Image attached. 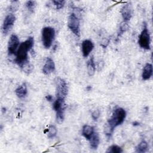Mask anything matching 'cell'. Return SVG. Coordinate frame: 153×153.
<instances>
[{
	"label": "cell",
	"instance_id": "6da1fadb",
	"mask_svg": "<svg viewBox=\"0 0 153 153\" xmlns=\"http://www.w3.org/2000/svg\"><path fill=\"white\" fill-rule=\"evenodd\" d=\"M34 45V39L29 36L25 41L21 43L16 52L15 62L22 68L25 64L29 63L28 51H30Z\"/></svg>",
	"mask_w": 153,
	"mask_h": 153
},
{
	"label": "cell",
	"instance_id": "7a4b0ae2",
	"mask_svg": "<svg viewBox=\"0 0 153 153\" xmlns=\"http://www.w3.org/2000/svg\"><path fill=\"white\" fill-rule=\"evenodd\" d=\"M126 117V112L122 108H117L113 111L112 116L107 123L108 128V131L106 134L107 136L111 137L114 129L124 122Z\"/></svg>",
	"mask_w": 153,
	"mask_h": 153
},
{
	"label": "cell",
	"instance_id": "3957f363",
	"mask_svg": "<svg viewBox=\"0 0 153 153\" xmlns=\"http://www.w3.org/2000/svg\"><path fill=\"white\" fill-rule=\"evenodd\" d=\"M42 42L45 48H49L55 38V30L51 27H45L42 30Z\"/></svg>",
	"mask_w": 153,
	"mask_h": 153
},
{
	"label": "cell",
	"instance_id": "277c9868",
	"mask_svg": "<svg viewBox=\"0 0 153 153\" xmlns=\"http://www.w3.org/2000/svg\"><path fill=\"white\" fill-rule=\"evenodd\" d=\"M68 26L69 29L78 37L80 36V19L75 13H71L68 18Z\"/></svg>",
	"mask_w": 153,
	"mask_h": 153
},
{
	"label": "cell",
	"instance_id": "5b68a950",
	"mask_svg": "<svg viewBox=\"0 0 153 153\" xmlns=\"http://www.w3.org/2000/svg\"><path fill=\"white\" fill-rule=\"evenodd\" d=\"M56 85V98L65 99L68 92V84L65 80L60 78H57Z\"/></svg>",
	"mask_w": 153,
	"mask_h": 153
},
{
	"label": "cell",
	"instance_id": "8992f818",
	"mask_svg": "<svg viewBox=\"0 0 153 153\" xmlns=\"http://www.w3.org/2000/svg\"><path fill=\"white\" fill-rule=\"evenodd\" d=\"M150 42H151V38H150L149 32L146 23H144L143 28L139 36L138 43L141 48L145 50H149Z\"/></svg>",
	"mask_w": 153,
	"mask_h": 153
},
{
	"label": "cell",
	"instance_id": "52a82bcc",
	"mask_svg": "<svg viewBox=\"0 0 153 153\" xmlns=\"http://www.w3.org/2000/svg\"><path fill=\"white\" fill-rule=\"evenodd\" d=\"M16 21V17L13 14H9L4 19L3 24H2V32L4 34L7 35L11 29L13 28L14 24Z\"/></svg>",
	"mask_w": 153,
	"mask_h": 153
},
{
	"label": "cell",
	"instance_id": "ba28073f",
	"mask_svg": "<svg viewBox=\"0 0 153 153\" xmlns=\"http://www.w3.org/2000/svg\"><path fill=\"white\" fill-rule=\"evenodd\" d=\"M19 43L18 36L15 34L11 35L8 42V53L10 55L16 54L20 45Z\"/></svg>",
	"mask_w": 153,
	"mask_h": 153
},
{
	"label": "cell",
	"instance_id": "9c48e42d",
	"mask_svg": "<svg viewBox=\"0 0 153 153\" xmlns=\"http://www.w3.org/2000/svg\"><path fill=\"white\" fill-rule=\"evenodd\" d=\"M120 13L124 22H127V21H129L131 18L133 14L132 4L130 2H128L124 5L121 9Z\"/></svg>",
	"mask_w": 153,
	"mask_h": 153
},
{
	"label": "cell",
	"instance_id": "30bf717a",
	"mask_svg": "<svg viewBox=\"0 0 153 153\" xmlns=\"http://www.w3.org/2000/svg\"><path fill=\"white\" fill-rule=\"evenodd\" d=\"M94 48V44L91 40L85 39L82 41L81 45L82 53L84 57H87Z\"/></svg>",
	"mask_w": 153,
	"mask_h": 153
},
{
	"label": "cell",
	"instance_id": "8fae6325",
	"mask_svg": "<svg viewBox=\"0 0 153 153\" xmlns=\"http://www.w3.org/2000/svg\"><path fill=\"white\" fill-rule=\"evenodd\" d=\"M55 70V64L51 57H47L45 64L42 68V72L45 75H48Z\"/></svg>",
	"mask_w": 153,
	"mask_h": 153
},
{
	"label": "cell",
	"instance_id": "7c38bea8",
	"mask_svg": "<svg viewBox=\"0 0 153 153\" xmlns=\"http://www.w3.org/2000/svg\"><path fill=\"white\" fill-rule=\"evenodd\" d=\"M152 66L150 63H146L142 71V79L148 80L152 76Z\"/></svg>",
	"mask_w": 153,
	"mask_h": 153
},
{
	"label": "cell",
	"instance_id": "4fadbf2b",
	"mask_svg": "<svg viewBox=\"0 0 153 153\" xmlns=\"http://www.w3.org/2000/svg\"><path fill=\"white\" fill-rule=\"evenodd\" d=\"M94 132V127L89 125H84L82 128V134L88 140H90Z\"/></svg>",
	"mask_w": 153,
	"mask_h": 153
},
{
	"label": "cell",
	"instance_id": "5bb4252c",
	"mask_svg": "<svg viewBox=\"0 0 153 153\" xmlns=\"http://www.w3.org/2000/svg\"><path fill=\"white\" fill-rule=\"evenodd\" d=\"M15 93L16 96L19 98H23L25 97L27 93V85L26 84L23 83L22 85L19 86L16 90H15Z\"/></svg>",
	"mask_w": 153,
	"mask_h": 153
},
{
	"label": "cell",
	"instance_id": "9a60e30c",
	"mask_svg": "<svg viewBox=\"0 0 153 153\" xmlns=\"http://www.w3.org/2000/svg\"><path fill=\"white\" fill-rule=\"evenodd\" d=\"M87 69L88 75L90 76L94 75L96 71V65L93 56L87 62Z\"/></svg>",
	"mask_w": 153,
	"mask_h": 153
},
{
	"label": "cell",
	"instance_id": "2e32d148",
	"mask_svg": "<svg viewBox=\"0 0 153 153\" xmlns=\"http://www.w3.org/2000/svg\"><path fill=\"white\" fill-rule=\"evenodd\" d=\"M89 141H90V145L91 148L93 149H96L100 142V139H99V136L98 133L94 131L93 134L90 139Z\"/></svg>",
	"mask_w": 153,
	"mask_h": 153
},
{
	"label": "cell",
	"instance_id": "e0dca14e",
	"mask_svg": "<svg viewBox=\"0 0 153 153\" xmlns=\"http://www.w3.org/2000/svg\"><path fill=\"white\" fill-rule=\"evenodd\" d=\"M53 108L56 112L62 109H65L66 106L65 103V99L56 98V100L53 103Z\"/></svg>",
	"mask_w": 153,
	"mask_h": 153
},
{
	"label": "cell",
	"instance_id": "ac0fdd59",
	"mask_svg": "<svg viewBox=\"0 0 153 153\" xmlns=\"http://www.w3.org/2000/svg\"><path fill=\"white\" fill-rule=\"evenodd\" d=\"M148 149V143L145 140H142L136 147V152L138 153H144Z\"/></svg>",
	"mask_w": 153,
	"mask_h": 153
},
{
	"label": "cell",
	"instance_id": "d6986e66",
	"mask_svg": "<svg viewBox=\"0 0 153 153\" xmlns=\"http://www.w3.org/2000/svg\"><path fill=\"white\" fill-rule=\"evenodd\" d=\"M47 137L50 139L54 137L57 133V130L55 126L54 125H50L48 128L47 129Z\"/></svg>",
	"mask_w": 153,
	"mask_h": 153
},
{
	"label": "cell",
	"instance_id": "ffe728a7",
	"mask_svg": "<svg viewBox=\"0 0 153 153\" xmlns=\"http://www.w3.org/2000/svg\"><path fill=\"white\" fill-rule=\"evenodd\" d=\"M129 27V26L128 23L126 22H123L120 24V27H119V30L118 32V38L120 37L124 32H126Z\"/></svg>",
	"mask_w": 153,
	"mask_h": 153
},
{
	"label": "cell",
	"instance_id": "44dd1931",
	"mask_svg": "<svg viewBox=\"0 0 153 153\" xmlns=\"http://www.w3.org/2000/svg\"><path fill=\"white\" fill-rule=\"evenodd\" d=\"M106 152H108V153H121V152H123V149L120 146H119L117 145H112L108 148Z\"/></svg>",
	"mask_w": 153,
	"mask_h": 153
},
{
	"label": "cell",
	"instance_id": "7402d4cb",
	"mask_svg": "<svg viewBox=\"0 0 153 153\" xmlns=\"http://www.w3.org/2000/svg\"><path fill=\"white\" fill-rule=\"evenodd\" d=\"M65 109H62V110L56 112V119L57 123L61 124L63 121L64 117H65Z\"/></svg>",
	"mask_w": 153,
	"mask_h": 153
},
{
	"label": "cell",
	"instance_id": "603a6c76",
	"mask_svg": "<svg viewBox=\"0 0 153 153\" xmlns=\"http://www.w3.org/2000/svg\"><path fill=\"white\" fill-rule=\"evenodd\" d=\"M27 9L31 13L33 12V10L36 6V2L34 1H28L25 4Z\"/></svg>",
	"mask_w": 153,
	"mask_h": 153
},
{
	"label": "cell",
	"instance_id": "cb8c5ba5",
	"mask_svg": "<svg viewBox=\"0 0 153 153\" xmlns=\"http://www.w3.org/2000/svg\"><path fill=\"white\" fill-rule=\"evenodd\" d=\"M52 2L56 6L57 10L62 9L64 7L65 4V1H63V0H55V1H53Z\"/></svg>",
	"mask_w": 153,
	"mask_h": 153
},
{
	"label": "cell",
	"instance_id": "d4e9b609",
	"mask_svg": "<svg viewBox=\"0 0 153 153\" xmlns=\"http://www.w3.org/2000/svg\"><path fill=\"white\" fill-rule=\"evenodd\" d=\"M100 111L99 109L94 110L91 113V117H92L93 120H94V121H97V119L100 117Z\"/></svg>",
	"mask_w": 153,
	"mask_h": 153
},
{
	"label": "cell",
	"instance_id": "484cf974",
	"mask_svg": "<svg viewBox=\"0 0 153 153\" xmlns=\"http://www.w3.org/2000/svg\"><path fill=\"white\" fill-rule=\"evenodd\" d=\"M109 42V39L107 38H103L100 42V45L103 47V48H106L107 47V45H108Z\"/></svg>",
	"mask_w": 153,
	"mask_h": 153
},
{
	"label": "cell",
	"instance_id": "4316f807",
	"mask_svg": "<svg viewBox=\"0 0 153 153\" xmlns=\"http://www.w3.org/2000/svg\"><path fill=\"white\" fill-rule=\"evenodd\" d=\"M45 98H46L47 100H48V101H49V102H51V101L53 100V96H51V95H47V96H46Z\"/></svg>",
	"mask_w": 153,
	"mask_h": 153
},
{
	"label": "cell",
	"instance_id": "83f0119b",
	"mask_svg": "<svg viewBox=\"0 0 153 153\" xmlns=\"http://www.w3.org/2000/svg\"><path fill=\"white\" fill-rule=\"evenodd\" d=\"M133 126H138V125H139V123L136 121H134V123H133Z\"/></svg>",
	"mask_w": 153,
	"mask_h": 153
}]
</instances>
